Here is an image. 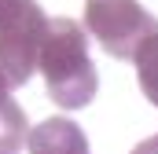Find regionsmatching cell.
<instances>
[{
	"label": "cell",
	"mask_w": 158,
	"mask_h": 154,
	"mask_svg": "<svg viewBox=\"0 0 158 154\" xmlns=\"http://www.w3.org/2000/svg\"><path fill=\"white\" fill-rule=\"evenodd\" d=\"M48 22L52 18L44 15V18L22 22V26L0 33V74L11 81V88H22L33 77V70L40 63V44L48 33Z\"/></svg>",
	"instance_id": "3957f363"
},
{
	"label": "cell",
	"mask_w": 158,
	"mask_h": 154,
	"mask_svg": "<svg viewBox=\"0 0 158 154\" xmlns=\"http://www.w3.org/2000/svg\"><path fill=\"white\" fill-rule=\"evenodd\" d=\"M30 154H88V136L70 117H48L30 128Z\"/></svg>",
	"instance_id": "277c9868"
},
{
	"label": "cell",
	"mask_w": 158,
	"mask_h": 154,
	"mask_svg": "<svg viewBox=\"0 0 158 154\" xmlns=\"http://www.w3.org/2000/svg\"><path fill=\"white\" fill-rule=\"evenodd\" d=\"M37 70L44 74L48 99L63 110H81L96 99L99 74L88 59V30L74 18H52L40 44Z\"/></svg>",
	"instance_id": "6da1fadb"
},
{
	"label": "cell",
	"mask_w": 158,
	"mask_h": 154,
	"mask_svg": "<svg viewBox=\"0 0 158 154\" xmlns=\"http://www.w3.org/2000/svg\"><path fill=\"white\" fill-rule=\"evenodd\" d=\"M132 63H136V81H140L143 99L151 107H158V33H151V37L136 48Z\"/></svg>",
	"instance_id": "8992f818"
},
{
	"label": "cell",
	"mask_w": 158,
	"mask_h": 154,
	"mask_svg": "<svg viewBox=\"0 0 158 154\" xmlns=\"http://www.w3.org/2000/svg\"><path fill=\"white\" fill-rule=\"evenodd\" d=\"M33 18H44L37 0H0V33L15 30L22 22H33Z\"/></svg>",
	"instance_id": "52a82bcc"
},
{
	"label": "cell",
	"mask_w": 158,
	"mask_h": 154,
	"mask_svg": "<svg viewBox=\"0 0 158 154\" xmlns=\"http://www.w3.org/2000/svg\"><path fill=\"white\" fill-rule=\"evenodd\" d=\"M85 30L110 59L125 63L151 33H158V18L140 0H85Z\"/></svg>",
	"instance_id": "7a4b0ae2"
},
{
	"label": "cell",
	"mask_w": 158,
	"mask_h": 154,
	"mask_svg": "<svg viewBox=\"0 0 158 154\" xmlns=\"http://www.w3.org/2000/svg\"><path fill=\"white\" fill-rule=\"evenodd\" d=\"M30 143V125L22 107L11 99V81L0 74V154H19Z\"/></svg>",
	"instance_id": "5b68a950"
},
{
	"label": "cell",
	"mask_w": 158,
	"mask_h": 154,
	"mask_svg": "<svg viewBox=\"0 0 158 154\" xmlns=\"http://www.w3.org/2000/svg\"><path fill=\"white\" fill-rule=\"evenodd\" d=\"M132 154H158V136L143 140V143H136V147H132Z\"/></svg>",
	"instance_id": "ba28073f"
}]
</instances>
